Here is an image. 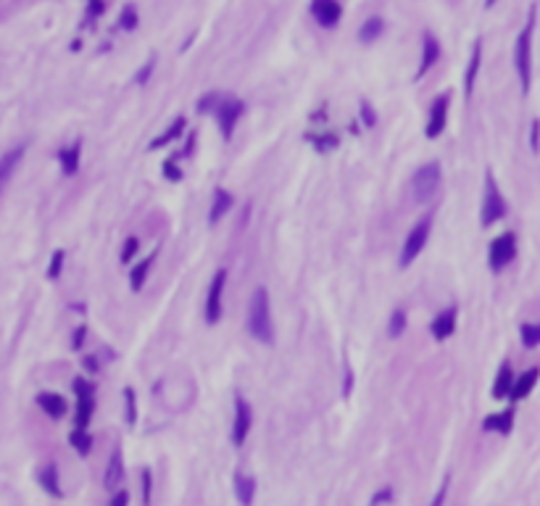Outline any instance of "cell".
Wrapping results in <instances>:
<instances>
[{
  "label": "cell",
  "mask_w": 540,
  "mask_h": 506,
  "mask_svg": "<svg viewBox=\"0 0 540 506\" xmlns=\"http://www.w3.org/2000/svg\"><path fill=\"white\" fill-rule=\"evenodd\" d=\"M535 6L530 8V16H527L525 27L517 34V45H514V66H517V74H519V85H522V92H530V82H532V32H535Z\"/></svg>",
  "instance_id": "obj_1"
},
{
  "label": "cell",
  "mask_w": 540,
  "mask_h": 506,
  "mask_svg": "<svg viewBox=\"0 0 540 506\" xmlns=\"http://www.w3.org/2000/svg\"><path fill=\"white\" fill-rule=\"evenodd\" d=\"M248 332L261 343L274 341V325H271V306L267 287H256V293L251 296V303H248Z\"/></svg>",
  "instance_id": "obj_2"
},
{
  "label": "cell",
  "mask_w": 540,
  "mask_h": 506,
  "mask_svg": "<svg viewBox=\"0 0 540 506\" xmlns=\"http://www.w3.org/2000/svg\"><path fill=\"white\" fill-rule=\"evenodd\" d=\"M506 201L498 190V182H495L493 172L485 174V190H482V209H480V222L482 227H493L498 219L506 216Z\"/></svg>",
  "instance_id": "obj_3"
},
{
  "label": "cell",
  "mask_w": 540,
  "mask_h": 506,
  "mask_svg": "<svg viewBox=\"0 0 540 506\" xmlns=\"http://www.w3.org/2000/svg\"><path fill=\"white\" fill-rule=\"evenodd\" d=\"M430 230H433V211L424 214L419 222L411 227V232H408V238H406V243H404V251H401V267H408V264L424 251L427 238H430Z\"/></svg>",
  "instance_id": "obj_4"
},
{
  "label": "cell",
  "mask_w": 540,
  "mask_h": 506,
  "mask_svg": "<svg viewBox=\"0 0 540 506\" xmlns=\"http://www.w3.org/2000/svg\"><path fill=\"white\" fill-rule=\"evenodd\" d=\"M440 179H443V174H440V164H435V161H430V164H424L422 169H417L414 177H411L414 198H417L419 203H427V201L437 193Z\"/></svg>",
  "instance_id": "obj_5"
},
{
  "label": "cell",
  "mask_w": 540,
  "mask_h": 506,
  "mask_svg": "<svg viewBox=\"0 0 540 506\" xmlns=\"http://www.w3.org/2000/svg\"><path fill=\"white\" fill-rule=\"evenodd\" d=\"M517 256V235L514 232H503L490 243V251H488V264L493 272H501L503 267H509Z\"/></svg>",
  "instance_id": "obj_6"
},
{
  "label": "cell",
  "mask_w": 540,
  "mask_h": 506,
  "mask_svg": "<svg viewBox=\"0 0 540 506\" xmlns=\"http://www.w3.org/2000/svg\"><path fill=\"white\" fill-rule=\"evenodd\" d=\"M74 393H76L74 425H76V427H82V430H87L90 417H92V409H95V387H92V383H87V380L76 377V380H74Z\"/></svg>",
  "instance_id": "obj_7"
},
{
  "label": "cell",
  "mask_w": 540,
  "mask_h": 506,
  "mask_svg": "<svg viewBox=\"0 0 540 506\" xmlns=\"http://www.w3.org/2000/svg\"><path fill=\"white\" fill-rule=\"evenodd\" d=\"M214 111H216V121H219L222 137L229 140L232 132H235V127H238V121H240L242 111H245V103L238 101V98H225V101H219V105Z\"/></svg>",
  "instance_id": "obj_8"
},
{
  "label": "cell",
  "mask_w": 540,
  "mask_h": 506,
  "mask_svg": "<svg viewBox=\"0 0 540 506\" xmlns=\"http://www.w3.org/2000/svg\"><path fill=\"white\" fill-rule=\"evenodd\" d=\"M227 285V269H216L214 280L209 285V296H206V322L216 325L222 319V296H225Z\"/></svg>",
  "instance_id": "obj_9"
},
{
  "label": "cell",
  "mask_w": 540,
  "mask_h": 506,
  "mask_svg": "<svg viewBox=\"0 0 540 506\" xmlns=\"http://www.w3.org/2000/svg\"><path fill=\"white\" fill-rule=\"evenodd\" d=\"M309 11H311V16L316 19V24H319V27L332 30V27H338V24H340L343 6H340V0H311Z\"/></svg>",
  "instance_id": "obj_10"
},
{
  "label": "cell",
  "mask_w": 540,
  "mask_h": 506,
  "mask_svg": "<svg viewBox=\"0 0 540 506\" xmlns=\"http://www.w3.org/2000/svg\"><path fill=\"white\" fill-rule=\"evenodd\" d=\"M251 422H253V414H251V406L242 396H235V422H232V443L235 446H242L248 432H251Z\"/></svg>",
  "instance_id": "obj_11"
},
{
  "label": "cell",
  "mask_w": 540,
  "mask_h": 506,
  "mask_svg": "<svg viewBox=\"0 0 540 506\" xmlns=\"http://www.w3.org/2000/svg\"><path fill=\"white\" fill-rule=\"evenodd\" d=\"M448 103H450V95L448 92H443L440 98L433 101V108H430V119H427V130L424 134L430 137V140H435L443 134L446 130V119H448Z\"/></svg>",
  "instance_id": "obj_12"
},
{
  "label": "cell",
  "mask_w": 540,
  "mask_h": 506,
  "mask_svg": "<svg viewBox=\"0 0 540 506\" xmlns=\"http://www.w3.org/2000/svg\"><path fill=\"white\" fill-rule=\"evenodd\" d=\"M437 61H440V43L435 40V34L424 32V37H422V61H419V69H417V79L427 74Z\"/></svg>",
  "instance_id": "obj_13"
},
{
  "label": "cell",
  "mask_w": 540,
  "mask_h": 506,
  "mask_svg": "<svg viewBox=\"0 0 540 506\" xmlns=\"http://www.w3.org/2000/svg\"><path fill=\"white\" fill-rule=\"evenodd\" d=\"M456 314H459L456 312V306H448L446 312H440L435 319L430 322V332H433L435 341H448L450 335L456 332Z\"/></svg>",
  "instance_id": "obj_14"
},
{
  "label": "cell",
  "mask_w": 540,
  "mask_h": 506,
  "mask_svg": "<svg viewBox=\"0 0 540 506\" xmlns=\"http://www.w3.org/2000/svg\"><path fill=\"white\" fill-rule=\"evenodd\" d=\"M538 377H540V372L538 370H527L525 374H519L517 380H514V387H511V401L517 403V401H522V398H527L530 393H532V387L538 385Z\"/></svg>",
  "instance_id": "obj_15"
},
{
  "label": "cell",
  "mask_w": 540,
  "mask_h": 506,
  "mask_svg": "<svg viewBox=\"0 0 540 506\" xmlns=\"http://www.w3.org/2000/svg\"><path fill=\"white\" fill-rule=\"evenodd\" d=\"M514 372H511V364L509 361H503L501 364V370H498V374H495V383H493V398H509L511 396V387H514Z\"/></svg>",
  "instance_id": "obj_16"
},
{
  "label": "cell",
  "mask_w": 540,
  "mask_h": 506,
  "mask_svg": "<svg viewBox=\"0 0 540 506\" xmlns=\"http://www.w3.org/2000/svg\"><path fill=\"white\" fill-rule=\"evenodd\" d=\"M121 477H124V464H121V451L119 448H114V454H111V459H108V467H105V475H103V485L108 491H116L121 483Z\"/></svg>",
  "instance_id": "obj_17"
},
{
  "label": "cell",
  "mask_w": 540,
  "mask_h": 506,
  "mask_svg": "<svg viewBox=\"0 0 540 506\" xmlns=\"http://www.w3.org/2000/svg\"><path fill=\"white\" fill-rule=\"evenodd\" d=\"M21 156H24V145H16V148H11L3 159H0V193H3V188L8 185V179H11V174L16 172V166H19V161H21Z\"/></svg>",
  "instance_id": "obj_18"
},
{
  "label": "cell",
  "mask_w": 540,
  "mask_h": 506,
  "mask_svg": "<svg viewBox=\"0 0 540 506\" xmlns=\"http://www.w3.org/2000/svg\"><path fill=\"white\" fill-rule=\"evenodd\" d=\"M37 406L50 419H61L66 414V401H63V396H59V393H40L37 396Z\"/></svg>",
  "instance_id": "obj_19"
},
{
  "label": "cell",
  "mask_w": 540,
  "mask_h": 506,
  "mask_svg": "<svg viewBox=\"0 0 540 506\" xmlns=\"http://www.w3.org/2000/svg\"><path fill=\"white\" fill-rule=\"evenodd\" d=\"M480 63H482V43L480 40H475L472 45V56H469V69H466V77H464V90H466V98L475 92V82H477V72H480Z\"/></svg>",
  "instance_id": "obj_20"
},
{
  "label": "cell",
  "mask_w": 540,
  "mask_h": 506,
  "mask_svg": "<svg viewBox=\"0 0 540 506\" xmlns=\"http://www.w3.org/2000/svg\"><path fill=\"white\" fill-rule=\"evenodd\" d=\"M229 209H232V195L227 193L225 188H216V190H214V203H211L209 222L216 224L222 216H227V211Z\"/></svg>",
  "instance_id": "obj_21"
},
{
  "label": "cell",
  "mask_w": 540,
  "mask_h": 506,
  "mask_svg": "<svg viewBox=\"0 0 540 506\" xmlns=\"http://www.w3.org/2000/svg\"><path fill=\"white\" fill-rule=\"evenodd\" d=\"M185 127H187V119H185V117H177L174 124H172L169 130H164L158 137H153V140H150V150H158V148H164V145H169V143H174V140L185 132Z\"/></svg>",
  "instance_id": "obj_22"
},
{
  "label": "cell",
  "mask_w": 540,
  "mask_h": 506,
  "mask_svg": "<svg viewBox=\"0 0 540 506\" xmlns=\"http://www.w3.org/2000/svg\"><path fill=\"white\" fill-rule=\"evenodd\" d=\"M235 496H238V501H240L242 506L253 504V498H256V480L253 477L238 472V475H235Z\"/></svg>",
  "instance_id": "obj_23"
},
{
  "label": "cell",
  "mask_w": 540,
  "mask_h": 506,
  "mask_svg": "<svg viewBox=\"0 0 540 506\" xmlns=\"http://www.w3.org/2000/svg\"><path fill=\"white\" fill-rule=\"evenodd\" d=\"M79 156H82V143H72L69 148H61V153H59L61 169H63L66 174H76V169H79Z\"/></svg>",
  "instance_id": "obj_24"
},
{
  "label": "cell",
  "mask_w": 540,
  "mask_h": 506,
  "mask_svg": "<svg viewBox=\"0 0 540 506\" xmlns=\"http://www.w3.org/2000/svg\"><path fill=\"white\" fill-rule=\"evenodd\" d=\"M514 427V412L506 409V412H501V414H490V417L482 422V430H495V432H511Z\"/></svg>",
  "instance_id": "obj_25"
},
{
  "label": "cell",
  "mask_w": 540,
  "mask_h": 506,
  "mask_svg": "<svg viewBox=\"0 0 540 506\" xmlns=\"http://www.w3.org/2000/svg\"><path fill=\"white\" fill-rule=\"evenodd\" d=\"M382 32H385V21H382L380 16H372V19H366V21L361 24L359 40L361 43H375Z\"/></svg>",
  "instance_id": "obj_26"
},
{
  "label": "cell",
  "mask_w": 540,
  "mask_h": 506,
  "mask_svg": "<svg viewBox=\"0 0 540 506\" xmlns=\"http://www.w3.org/2000/svg\"><path fill=\"white\" fill-rule=\"evenodd\" d=\"M156 261V251L150 253L145 261H140L135 269H132V274H129V285H132V290H140L143 285H145V280H148V272H150V264Z\"/></svg>",
  "instance_id": "obj_27"
},
{
  "label": "cell",
  "mask_w": 540,
  "mask_h": 506,
  "mask_svg": "<svg viewBox=\"0 0 540 506\" xmlns=\"http://www.w3.org/2000/svg\"><path fill=\"white\" fill-rule=\"evenodd\" d=\"M40 485H43V488H45V491L50 493V496H56V498L61 496V488H59V469H56L53 464H48L45 469L40 472Z\"/></svg>",
  "instance_id": "obj_28"
},
{
  "label": "cell",
  "mask_w": 540,
  "mask_h": 506,
  "mask_svg": "<svg viewBox=\"0 0 540 506\" xmlns=\"http://www.w3.org/2000/svg\"><path fill=\"white\" fill-rule=\"evenodd\" d=\"M69 443L74 446L76 454H82V456H87L92 448V438L87 435V430H82V427H76L72 435H69Z\"/></svg>",
  "instance_id": "obj_29"
},
{
  "label": "cell",
  "mask_w": 540,
  "mask_h": 506,
  "mask_svg": "<svg viewBox=\"0 0 540 506\" xmlns=\"http://www.w3.org/2000/svg\"><path fill=\"white\" fill-rule=\"evenodd\" d=\"M519 335H522V345L525 348H535L540 345V322H527L519 327Z\"/></svg>",
  "instance_id": "obj_30"
},
{
  "label": "cell",
  "mask_w": 540,
  "mask_h": 506,
  "mask_svg": "<svg viewBox=\"0 0 540 506\" xmlns=\"http://www.w3.org/2000/svg\"><path fill=\"white\" fill-rule=\"evenodd\" d=\"M124 406H127V425L132 427L137 422V398H135V390H132V387L124 390Z\"/></svg>",
  "instance_id": "obj_31"
},
{
  "label": "cell",
  "mask_w": 540,
  "mask_h": 506,
  "mask_svg": "<svg viewBox=\"0 0 540 506\" xmlns=\"http://www.w3.org/2000/svg\"><path fill=\"white\" fill-rule=\"evenodd\" d=\"M404 330H406V314L398 309V312H393V316H391L388 335H391V338H401V335H404Z\"/></svg>",
  "instance_id": "obj_32"
},
{
  "label": "cell",
  "mask_w": 540,
  "mask_h": 506,
  "mask_svg": "<svg viewBox=\"0 0 540 506\" xmlns=\"http://www.w3.org/2000/svg\"><path fill=\"white\" fill-rule=\"evenodd\" d=\"M137 21H140V16H137V8H135V6H127V8L121 11L119 24L124 27V30H135Z\"/></svg>",
  "instance_id": "obj_33"
},
{
  "label": "cell",
  "mask_w": 540,
  "mask_h": 506,
  "mask_svg": "<svg viewBox=\"0 0 540 506\" xmlns=\"http://www.w3.org/2000/svg\"><path fill=\"white\" fill-rule=\"evenodd\" d=\"M63 259H66V253H63V251H53L50 267H48V277H50V280H59V277H61V269H63Z\"/></svg>",
  "instance_id": "obj_34"
},
{
  "label": "cell",
  "mask_w": 540,
  "mask_h": 506,
  "mask_svg": "<svg viewBox=\"0 0 540 506\" xmlns=\"http://www.w3.org/2000/svg\"><path fill=\"white\" fill-rule=\"evenodd\" d=\"M140 480H143V506H150V491H153V472L148 467L140 472Z\"/></svg>",
  "instance_id": "obj_35"
},
{
  "label": "cell",
  "mask_w": 540,
  "mask_h": 506,
  "mask_svg": "<svg viewBox=\"0 0 540 506\" xmlns=\"http://www.w3.org/2000/svg\"><path fill=\"white\" fill-rule=\"evenodd\" d=\"M137 248H140V243H137V238H127V243H124V248H121V264H127V261H132L135 259Z\"/></svg>",
  "instance_id": "obj_36"
},
{
  "label": "cell",
  "mask_w": 540,
  "mask_h": 506,
  "mask_svg": "<svg viewBox=\"0 0 540 506\" xmlns=\"http://www.w3.org/2000/svg\"><path fill=\"white\" fill-rule=\"evenodd\" d=\"M311 140H314V145L319 150H330V148H335V145H338V137H335V134H319V137H311Z\"/></svg>",
  "instance_id": "obj_37"
},
{
  "label": "cell",
  "mask_w": 540,
  "mask_h": 506,
  "mask_svg": "<svg viewBox=\"0 0 540 506\" xmlns=\"http://www.w3.org/2000/svg\"><path fill=\"white\" fill-rule=\"evenodd\" d=\"M164 177L172 179V182H180V179H182V172H180V166H177V161H174V159L164 161Z\"/></svg>",
  "instance_id": "obj_38"
},
{
  "label": "cell",
  "mask_w": 540,
  "mask_h": 506,
  "mask_svg": "<svg viewBox=\"0 0 540 506\" xmlns=\"http://www.w3.org/2000/svg\"><path fill=\"white\" fill-rule=\"evenodd\" d=\"M216 105H219V95H216V92H209V95H203V98H200L198 111H200V114H206L209 108H216Z\"/></svg>",
  "instance_id": "obj_39"
},
{
  "label": "cell",
  "mask_w": 540,
  "mask_h": 506,
  "mask_svg": "<svg viewBox=\"0 0 540 506\" xmlns=\"http://www.w3.org/2000/svg\"><path fill=\"white\" fill-rule=\"evenodd\" d=\"M153 69H156V59H150L148 61V66H143V69H140V72H137V85H145V82H148L150 79V74H153Z\"/></svg>",
  "instance_id": "obj_40"
},
{
  "label": "cell",
  "mask_w": 540,
  "mask_h": 506,
  "mask_svg": "<svg viewBox=\"0 0 540 506\" xmlns=\"http://www.w3.org/2000/svg\"><path fill=\"white\" fill-rule=\"evenodd\" d=\"M448 483H450V477H446V480H443V485H440V491L435 493V498H433V504H430V506H446V496H448Z\"/></svg>",
  "instance_id": "obj_41"
},
{
  "label": "cell",
  "mask_w": 540,
  "mask_h": 506,
  "mask_svg": "<svg viewBox=\"0 0 540 506\" xmlns=\"http://www.w3.org/2000/svg\"><path fill=\"white\" fill-rule=\"evenodd\" d=\"M103 11H105L103 0H90V6H87V19H98Z\"/></svg>",
  "instance_id": "obj_42"
},
{
  "label": "cell",
  "mask_w": 540,
  "mask_h": 506,
  "mask_svg": "<svg viewBox=\"0 0 540 506\" xmlns=\"http://www.w3.org/2000/svg\"><path fill=\"white\" fill-rule=\"evenodd\" d=\"M530 145H532V150L540 148V121L538 119L532 121V130H530Z\"/></svg>",
  "instance_id": "obj_43"
},
{
  "label": "cell",
  "mask_w": 540,
  "mask_h": 506,
  "mask_svg": "<svg viewBox=\"0 0 540 506\" xmlns=\"http://www.w3.org/2000/svg\"><path fill=\"white\" fill-rule=\"evenodd\" d=\"M85 338H87V327L82 325V327L74 330V341H72V348H74V351H79V348H82V343H85Z\"/></svg>",
  "instance_id": "obj_44"
},
{
  "label": "cell",
  "mask_w": 540,
  "mask_h": 506,
  "mask_svg": "<svg viewBox=\"0 0 540 506\" xmlns=\"http://www.w3.org/2000/svg\"><path fill=\"white\" fill-rule=\"evenodd\" d=\"M361 114H364V121H366V127H375V124H377V117H375V111H372V105H369V103H361Z\"/></svg>",
  "instance_id": "obj_45"
},
{
  "label": "cell",
  "mask_w": 540,
  "mask_h": 506,
  "mask_svg": "<svg viewBox=\"0 0 540 506\" xmlns=\"http://www.w3.org/2000/svg\"><path fill=\"white\" fill-rule=\"evenodd\" d=\"M127 504H129V493L124 491V488L114 493V498H111V506H127Z\"/></svg>",
  "instance_id": "obj_46"
},
{
  "label": "cell",
  "mask_w": 540,
  "mask_h": 506,
  "mask_svg": "<svg viewBox=\"0 0 540 506\" xmlns=\"http://www.w3.org/2000/svg\"><path fill=\"white\" fill-rule=\"evenodd\" d=\"M391 496H393V491H391V488H385V491H382V493H377L375 498H372V506H380V504H382V501H388Z\"/></svg>",
  "instance_id": "obj_47"
},
{
  "label": "cell",
  "mask_w": 540,
  "mask_h": 506,
  "mask_svg": "<svg viewBox=\"0 0 540 506\" xmlns=\"http://www.w3.org/2000/svg\"><path fill=\"white\" fill-rule=\"evenodd\" d=\"M85 367H87L90 372H95V370H98V361H95V356H85Z\"/></svg>",
  "instance_id": "obj_48"
},
{
  "label": "cell",
  "mask_w": 540,
  "mask_h": 506,
  "mask_svg": "<svg viewBox=\"0 0 540 506\" xmlns=\"http://www.w3.org/2000/svg\"><path fill=\"white\" fill-rule=\"evenodd\" d=\"M485 6H488V8H493V6H495V0H485Z\"/></svg>",
  "instance_id": "obj_49"
}]
</instances>
